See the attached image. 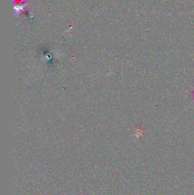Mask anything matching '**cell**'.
<instances>
[{
    "label": "cell",
    "mask_w": 194,
    "mask_h": 195,
    "mask_svg": "<svg viewBox=\"0 0 194 195\" xmlns=\"http://www.w3.org/2000/svg\"><path fill=\"white\" fill-rule=\"evenodd\" d=\"M145 130L143 129V128L140 126H137V127H136L134 128V135L135 136H136L137 138L139 137L140 136H142L143 134L142 133H144Z\"/></svg>",
    "instance_id": "6da1fadb"
},
{
    "label": "cell",
    "mask_w": 194,
    "mask_h": 195,
    "mask_svg": "<svg viewBox=\"0 0 194 195\" xmlns=\"http://www.w3.org/2000/svg\"><path fill=\"white\" fill-rule=\"evenodd\" d=\"M191 94H192V97H193V101H192V103L194 102V90H192V92H191Z\"/></svg>",
    "instance_id": "7a4b0ae2"
}]
</instances>
